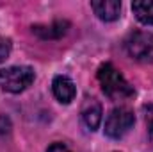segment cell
Masks as SVG:
<instances>
[{
	"instance_id": "cell-11",
	"label": "cell",
	"mask_w": 153,
	"mask_h": 152,
	"mask_svg": "<svg viewBox=\"0 0 153 152\" xmlns=\"http://www.w3.org/2000/svg\"><path fill=\"white\" fill-rule=\"evenodd\" d=\"M11 48H13V43H11V39H9V38H4V36H0V63H2V61H5V59L9 57V54H11Z\"/></svg>"
},
{
	"instance_id": "cell-8",
	"label": "cell",
	"mask_w": 153,
	"mask_h": 152,
	"mask_svg": "<svg viewBox=\"0 0 153 152\" xmlns=\"http://www.w3.org/2000/svg\"><path fill=\"white\" fill-rule=\"evenodd\" d=\"M70 29V22L66 20H55L50 25H34L32 32L41 39H59L62 38Z\"/></svg>"
},
{
	"instance_id": "cell-3",
	"label": "cell",
	"mask_w": 153,
	"mask_h": 152,
	"mask_svg": "<svg viewBox=\"0 0 153 152\" xmlns=\"http://www.w3.org/2000/svg\"><path fill=\"white\" fill-rule=\"evenodd\" d=\"M125 48L128 56L141 63H153V34L146 31H135L132 32L126 41Z\"/></svg>"
},
{
	"instance_id": "cell-1",
	"label": "cell",
	"mask_w": 153,
	"mask_h": 152,
	"mask_svg": "<svg viewBox=\"0 0 153 152\" xmlns=\"http://www.w3.org/2000/svg\"><path fill=\"white\" fill-rule=\"evenodd\" d=\"M98 81L103 90V93L111 100H126L134 97V86L123 77V74L111 63H103L98 68Z\"/></svg>"
},
{
	"instance_id": "cell-9",
	"label": "cell",
	"mask_w": 153,
	"mask_h": 152,
	"mask_svg": "<svg viewBox=\"0 0 153 152\" xmlns=\"http://www.w3.org/2000/svg\"><path fill=\"white\" fill-rule=\"evenodd\" d=\"M132 11L135 18L144 23V25H153V0H137L132 4Z\"/></svg>"
},
{
	"instance_id": "cell-5",
	"label": "cell",
	"mask_w": 153,
	"mask_h": 152,
	"mask_svg": "<svg viewBox=\"0 0 153 152\" xmlns=\"http://www.w3.org/2000/svg\"><path fill=\"white\" fill-rule=\"evenodd\" d=\"M80 120L87 131H96L102 122V106L94 99H85L80 108Z\"/></svg>"
},
{
	"instance_id": "cell-10",
	"label": "cell",
	"mask_w": 153,
	"mask_h": 152,
	"mask_svg": "<svg viewBox=\"0 0 153 152\" xmlns=\"http://www.w3.org/2000/svg\"><path fill=\"white\" fill-rule=\"evenodd\" d=\"M143 114H144V123H146V132H148V140L153 149V102L143 106Z\"/></svg>"
},
{
	"instance_id": "cell-12",
	"label": "cell",
	"mask_w": 153,
	"mask_h": 152,
	"mask_svg": "<svg viewBox=\"0 0 153 152\" xmlns=\"http://www.w3.org/2000/svg\"><path fill=\"white\" fill-rule=\"evenodd\" d=\"M46 152H70V149H68L66 145H62V143H53V145L48 147Z\"/></svg>"
},
{
	"instance_id": "cell-6",
	"label": "cell",
	"mask_w": 153,
	"mask_h": 152,
	"mask_svg": "<svg viewBox=\"0 0 153 152\" xmlns=\"http://www.w3.org/2000/svg\"><path fill=\"white\" fill-rule=\"evenodd\" d=\"M52 91H53V97L61 104H70L76 95L75 82L66 75L53 77V81H52Z\"/></svg>"
},
{
	"instance_id": "cell-2",
	"label": "cell",
	"mask_w": 153,
	"mask_h": 152,
	"mask_svg": "<svg viewBox=\"0 0 153 152\" xmlns=\"http://www.w3.org/2000/svg\"><path fill=\"white\" fill-rule=\"evenodd\" d=\"M36 79L30 66H9L0 70V88L7 93L25 91Z\"/></svg>"
},
{
	"instance_id": "cell-4",
	"label": "cell",
	"mask_w": 153,
	"mask_h": 152,
	"mask_svg": "<svg viewBox=\"0 0 153 152\" xmlns=\"http://www.w3.org/2000/svg\"><path fill=\"white\" fill-rule=\"evenodd\" d=\"M135 123V114L128 108H116L105 118V134L112 140L123 138Z\"/></svg>"
},
{
	"instance_id": "cell-7",
	"label": "cell",
	"mask_w": 153,
	"mask_h": 152,
	"mask_svg": "<svg viewBox=\"0 0 153 152\" xmlns=\"http://www.w3.org/2000/svg\"><path fill=\"white\" fill-rule=\"evenodd\" d=\"M91 7L102 22H116L121 16V2L119 0H94V2H91Z\"/></svg>"
}]
</instances>
